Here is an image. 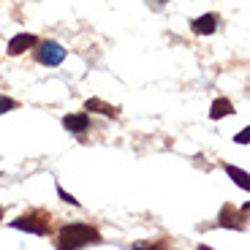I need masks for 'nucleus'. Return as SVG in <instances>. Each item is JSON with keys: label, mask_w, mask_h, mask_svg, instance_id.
Instances as JSON below:
<instances>
[{"label": "nucleus", "mask_w": 250, "mask_h": 250, "mask_svg": "<svg viewBox=\"0 0 250 250\" xmlns=\"http://www.w3.org/2000/svg\"><path fill=\"white\" fill-rule=\"evenodd\" d=\"M87 245H101V234L87 223H68L57 234V248H87Z\"/></svg>", "instance_id": "f257e3e1"}, {"label": "nucleus", "mask_w": 250, "mask_h": 250, "mask_svg": "<svg viewBox=\"0 0 250 250\" xmlns=\"http://www.w3.org/2000/svg\"><path fill=\"white\" fill-rule=\"evenodd\" d=\"M49 212H44V209H33V212H25L19 215L17 220H11V229H19V231H30L36 234V237H44L46 231H49Z\"/></svg>", "instance_id": "f03ea898"}, {"label": "nucleus", "mask_w": 250, "mask_h": 250, "mask_svg": "<svg viewBox=\"0 0 250 250\" xmlns=\"http://www.w3.org/2000/svg\"><path fill=\"white\" fill-rule=\"evenodd\" d=\"M38 60L44 62V65H60L65 60V49L57 41H44L41 49H38Z\"/></svg>", "instance_id": "7ed1b4c3"}, {"label": "nucleus", "mask_w": 250, "mask_h": 250, "mask_svg": "<svg viewBox=\"0 0 250 250\" xmlns=\"http://www.w3.org/2000/svg\"><path fill=\"white\" fill-rule=\"evenodd\" d=\"M30 46H38V38L33 36V33H19V36H14L11 41H8V55L17 57V55H22V52H27Z\"/></svg>", "instance_id": "20e7f679"}, {"label": "nucleus", "mask_w": 250, "mask_h": 250, "mask_svg": "<svg viewBox=\"0 0 250 250\" xmlns=\"http://www.w3.org/2000/svg\"><path fill=\"white\" fill-rule=\"evenodd\" d=\"M62 125H65V131H71V133H84L90 128V117L84 112L65 114V117H62Z\"/></svg>", "instance_id": "39448f33"}, {"label": "nucleus", "mask_w": 250, "mask_h": 250, "mask_svg": "<svg viewBox=\"0 0 250 250\" xmlns=\"http://www.w3.org/2000/svg\"><path fill=\"white\" fill-rule=\"evenodd\" d=\"M190 25H193V33H199V36H212L218 30V17L215 14H204V17L193 19Z\"/></svg>", "instance_id": "423d86ee"}, {"label": "nucleus", "mask_w": 250, "mask_h": 250, "mask_svg": "<svg viewBox=\"0 0 250 250\" xmlns=\"http://www.w3.org/2000/svg\"><path fill=\"white\" fill-rule=\"evenodd\" d=\"M84 109H87V112H101V114H106V117H117L120 114L117 106H109V104H104L101 98H90L87 104H84Z\"/></svg>", "instance_id": "0eeeda50"}, {"label": "nucleus", "mask_w": 250, "mask_h": 250, "mask_svg": "<svg viewBox=\"0 0 250 250\" xmlns=\"http://www.w3.org/2000/svg\"><path fill=\"white\" fill-rule=\"evenodd\" d=\"M229 114H234V104L229 98H218L212 104V109H209V117L212 120H220V117H229Z\"/></svg>", "instance_id": "6e6552de"}, {"label": "nucleus", "mask_w": 250, "mask_h": 250, "mask_svg": "<svg viewBox=\"0 0 250 250\" xmlns=\"http://www.w3.org/2000/svg\"><path fill=\"white\" fill-rule=\"evenodd\" d=\"M226 171H229V177H231L234 182H237L242 190H248L250 188V180H248V171H242V169H237V166H226Z\"/></svg>", "instance_id": "1a4fd4ad"}, {"label": "nucleus", "mask_w": 250, "mask_h": 250, "mask_svg": "<svg viewBox=\"0 0 250 250\" xmlns=\"http://www.w3.org/2000/svg\"><path fill=\"white\" fill-rule=\"evenodd\" d=\"M19 104L14 98H6V95H0V114H6V112H11V109H17Z\"/></svg>", "instance_id": "9d476101"}, {"label": "nucleus", "mask_w": 250, "mask_h": 250, "mask_svg": "<svg viewBox=\"0 0 250 250\" xmlns=\"http://www.w3.org/2000/svg\"><path fill=\"white\" fill-rule=\"evenodd\" d=\"M57 196H60V199H62V201H68V204H74V207H79V201H76V199H74V196H71V193H65V190H62V188H60V185H57Z\"/></svg>", "instance_id": "9b49d317"}, {"label": "nucleus", "mask_w": 250, "mask_h": 250, "mask_svg": "<svg viewBox=\"0 0 250 250\" xmlns=\"http://www.w3.org/2000/svg\"><path fill=\"white\" fill-rule=\"evenodd\" d=\"M248 133H250V128H245V131L242 133H237V136H234V142H237V144H248Z\"/></svg>", "instance_id": "f8f14e48"}, {"label": "nucleus", "mask_w": 250, "mask_h": 250, "mask_svg": "<svg viewBox=\"0 0 250 250\" xmlns=\"http://www.w3.org/2000/svg\"><path fill=\"white\" fill-rule=\"evenodd\" d=\"M0 220H3V207H0Z\"/></svg>", "instance_id": "ddd939ff"}]
</instances>
